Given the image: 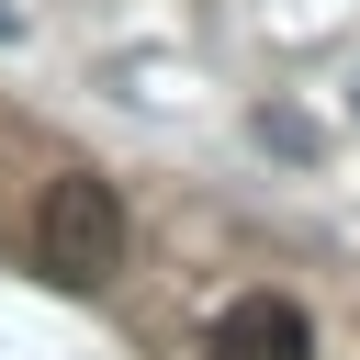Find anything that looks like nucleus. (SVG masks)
Instances as JSON below:
<instances>
[{"instance_id":"nucleus-1","label":"nucleus","mask_w":360,"mask_h":360,"mask_svg":"<svg viewBox=\"0 0 360 360\" xmlns=\"http://www.w3.org/2000/svg\"><path fill=\"white\" fill-rule=\"evenodd\" d=\"M34 248H45V270L56 281H112V259H124V202H112V180H90V169H68V180H45V214H34Z\"/></svg>"},{"instance_id":"nucleus-2","label":"nucleus","mask_w":360,"mask_h":360,"mask_svg":"<svg viewBox=\"0 0 360 360\" xmlns=\"http://www.w3.org/2000/svg\"><path fill=\"white\" fill-rule=\"evenodd\" d=\"M225 360H304L315 349V326H304V304H281V292H248V304H225Z\"/></svg>"}]
</instances>
